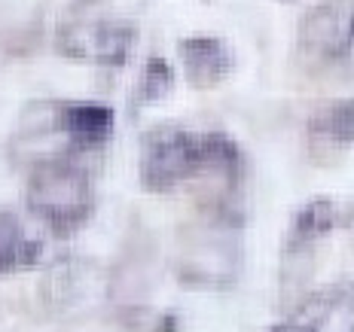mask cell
Returning a JSON list of instances; mask_svg holds the SVG:
<instances>
[{"instance_id":"1","label":"cell","mask_w":354,"mask_h":332,"mask_svg":"<svg viewBox=\"0 0 354 332\" xmlns=\"http://www.w3.org/2000/svg\"><path fill=\"white\" fill-rule=\"evenodd\" d=\"M239 165V146L220 131L156 128L144 137L141 183L150 193H171L198 174H230Z\"/></svg>"},{"instance_id":"2","label":"cell","mask_w":354,"mask_h":332,"mask_svg":"<svg viewBox=\"0 0 354 332\" xmlns=\"http://www.w3.org/2000/svg\"><path fill=\"white\" fill-rule=\"evenodd\" d=\"M95 193L86 171L64 159L43 162L28 180V211L53 232H71L92 217Z\"/></svg>"},{"instance_id":"3","label":"cell","mask_w":354,"mask_h":332,"mask_svg":"<svg viewBox=\"0 0 354 332\" xmlns=\"http://www.w3.org/2000/svg\"><path fill=\"white\" fill-rule=\"evenodd\" d=\"M138 31L135 25L120 19H83L68 21L58 31V52H64L73 61L101 64V68H116L125 64L135 49Z\"/></svg>"},{"instance_id":"4","label":"cell","mask_w":354,"mask_h":332,"mask_svg":"<svg viewBox=\"0 0 354 332\" xmlns=\"http://www.w3.org/2000/svg\"><path fill=\"white\" fill-rule=\"evenodd\" d=\"M302 52L336 61L354 49V0H321L299 21Z\"/></svg>"},{"instance_id":"5","label":"cell","mask_w":354,"mask_h":332,"mask_svg":"<svg viewBox=\"0 0 354 332\" xmlns=\"http://www.w3.org/2000/svg\"><path fill=\"white\" fill-rule=\"evenodd\" d=\"M239 277V247L220 228L196 235L180 250V280L196 286H230Z\"/></svg>"},{"instance_id":"6","label":"cell","mask_w":354,"mask_h":332,"mask_svg":"<svg viewBox=\"0 0 354 332\" xmlns=\"http://www.w3.org/2000/svg\"><path fill=\"white\" fill-rule=\"evenodd\" d=\"M49 228L31 211L21 213L12 208H0V275L34 268L46 253Z\"/></svg>"},{"instance_id":"7","label":"cell","mask_w":354,"mask_h":332,"mask_svg":"<svg viewBox=\"0 0 354 332\" xmlns=\"http://www.w3.org/2000/svg\"><path fill=\"white\" fill-rule=\"evenodd\" d=\"M107 286L104 277L86 262L68 260V262H58L49 277L43 280V296L46 302L55 308V311H83V308H92L104 299Z\"/></svg>"},{"instance_id":"8","label":"cell","mask_w":354,"mask_h":332,"mask_svg":"<svg viewBox=\"0 0 354 332\" xmlns=\"http://www.w3.org/2000/svg\"><path fill=\"white\" fill-rule=\"evenodd\" d=\"M278 329H348L354 332V284L330 286L308 296Z\"/></svg>"},{"instance_id":"9","label":"cell","mask_w":354,"mask_h":332,"mask_svg":"<svg viewBox=\"0 0 354 332\" xmlns=\"http://www.w3.org/2000/svg\"><path fill=\"white\" fill-rule=\"evenodd\" d=\"M177 52H180L187 79L196 88L217 86L232 70L230 46L223 40H217V37H189V40H180L177 43Z\"/></svg>"},{"instance_id":"10","label":"cell","mask_w":354,"mask_h":332,"mask_svg":"<svg viewBox=\"0 0 354 332\" xmlns=\"http://www.w3.org/2000/svg\"><path fill=\"white\" fill-rule=\"evenodd\" d=\"M55 128L73 146H95L113 128V110L104 104H83V101L62 104L55 110Z\"/></svg>"},{"instance_id":"11","label":"cell","mask_w":354,"mask_h":332,"mask_svg":"<svg viewBox=\"0 0 354 332\" xmlns=\"http://www.w3.org/2000/svg\"><path fill=\"white\" fill-rule=\"evenodd\" d=\"M308 135L324 146H348L354 140V101H333L308 122Z\"/></svg>"},{"instance_id":"12","label":"cell","mask_w":354,"mask_h":332,"mask_svg":"<svg viewBox=\"0 0 354 332\" xmlns=\"http://www.w3.org/2000/svg\"><path fill=\"white\" fill-rule=\"evenodd\" d=\"M336 226V208L330 198H315V202L302 204L290 223V235H287V247L299 250L312 241H318L321 235H327Z\"/></svg>"},{"instance_id":"13","label":"cell","mask_w":354,"mask_h":332,"mask_svg":"<svg viewBox=\"0 0 354 332\" xmlns=\"http://www.w3.org/2000/svg\"><path fill=\"white\" fill-rule=\"evenodd\" d=\"M171 83H174L171 68H168L165 61H159V58H153V61H147V68H144V77H141V83H138L135 101H156L171 88Z\"/></svg>"},{"instance_id":"14","label":"cell","mask_w":354,"mask_h":332,"mask_svg":"<svg viewBox=\"0 0 354 332\" xmlns=\"http://www.w3.org/2000/svg\"><path fill=\"white\" fill-rule=\"evenodd\" d=\"M348 226H351V232H354V211H351V217H348Z\"/></svg>"}]
</instances>
